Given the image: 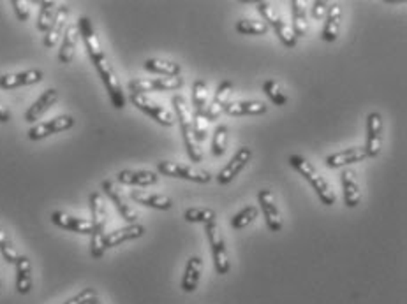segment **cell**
Wrapping results in <instances>:
<instances>
[{
	"instance_id": "1",
	"label": "cell",
	"mask_w": 407,
	"mask_h": 304,
	"mask_svg": "<svg viewBox=\"0 0 407 304\" xmlns=\"http://www.w3.org/2000/svg\"><path fill=\"white\" fill-rule=\"evenodd\" d=\"M78 30H80V37L83 39L85 48H87L88 56H90L92 63H94L95 71L101 76L102 85L106 87V92L110 95V101H112L115 109H124L126 107V95H124L122 85H120L119 78H117L115 69L110 63L108 56L102 51V46L99 42L98 34L94 30V25L88 16H81L78 20Z\"/></svg>"
},
{
	"instance_id": "2",
	"label": "cell",
	"mask_w": 407,
	"mask_h": 304,
	"mask_svg": "<svg viewBox=\"0 0 407 304\" xmlns=\"http://www.w3.org/2000/svg\"><path fill=\"white\" fill-rule=\"evenodd\" d=\"M175 111H177V121L180 125L182 135H184L185 150H187V155L192 162L199 164L203 160V150L201 145H198L194 138V128H192V113L191 107H189L187 101H185L184 95H175L171 99Z\"/></svg>"
},
{
	"instance_id": "3",
	"label": "cell",
	"mask_w": 407,
	"mask_h": 304,
	"mask_svg": "<svg viewBox=\"0 0 407 304\" xmlns=\"http://www.w3.org/2000/svg\"><path fill=\"white\" fill-rule=\"evenodd\" d=\"M289 166H291L293 169L298 171V173L302 174V176L305 178V180L309 181L310 185H312V188L316 190L317 197L321 199V202H323L324 206H334L335 201H337V197H335V192L331 190V187L328 185V181L324 180V178L321 176L319 173H317L316 167H314L312 164L309 162V160L303 159L302 155H291L289 157Z\"/></svg>"
},
{
	"instance_id": "4",
	"label": "cell",
	"mask_w": 407,
	"mask_h": 304,
	"mask_svg": "<svg viewBox=\"0 0 407 304\" xmlns=\"http://www.w3.org/2000/svg\"><path fill=\"white\" fill-rule=\"evenodd\" d=\"M258 11H259V14L263 16V21H265L269 27L273 28L275 34L278 35V39H281L282 44L288 46V48H295L296 42H298V39L295 37L291 27L285 23L284 18L281 16V13H278V11L273 7V4L259 2Z\"/></svg>"
},
{
	"instance_id": "5",
	"label": "cell",
	"mask_w": 407,
	"mask_h": 304,
	"mask_svg": "<svg viewBox=\"0 0 407 304\" xmlns=\"http://www.w3.org/2000/svg\"><path fill=\"white\" fill-rule=\"evenodd\" d=\"M205 232L210 246H212L213 267H216L217 274H228L230 273V257H228L226 243H224L223 232H220L217 220L208 221V224L205 225Z\"/></svg>"
},
{
	"instance_id": "6",
	"label": "cell",
	"mask_w": 407,
	"mask_h": 304,
	"mask_svg": "<svg viewBox=\"0 0 407 304\" xmlns=\"http://www.w3.org/2000/svg\"><path fill=\"white\" fill-rule=\"evenodd\" d=\"M157 171L163 176L170 178H180V180L194 181V183H208L212 180V174L208 171H201L198 167L187 166V164H178L170 162V160H160L157 162Z\"/></svg>"
},
{
	"instance_id": "7",
	"label": "cell",
	"mask_w": 407,
	"mask_h": 304,
	"mask_svg": "<svg viewBox=\"0 0 407 304\" xmlns=\"http://www.w3.org/2000/svg\"><path fill=\"white\" fill-rule=\"evenodd\" d=\"M184 87V78H136L129 81L131 94L146 95L148 92H171Z\"/></svg>"
},
{
	"instance_id": "8",
	"label": "cell",
	"mask_w": 407,
	"mask_h": 304,
	"mask_svg": "<svg viewBox=\"0 0 407 304\" xmlns=\"http://www.w3.org/2000/svg\"><path fill=\"white\" fill-rule=\"evenodd\" d=\"M131 102L134 107H138L139 111H143L145 114H148L150 118L157 121V123L164 125V127H171L175 125V114L170 109H166L164 106H160L159 102L152 101L148 95L141 94H131Z\"/></svg>"
},
{
	"instance_id": "9",
	"label": "cell",
	"mask_w": 407,
	"mask_h": 304,
	"mask_svg": "<svg viewBox=\"0 0 407 304\" xmlns=\"http://www.w3.org/2000/svg\"><path fill=\"white\" fill-rule=\"evenodd\" d=\"M74 125H76V120H74L71 114H60V116L52 118V120H46L42 121V123L34 125V127L27 132V135L30 141H41V139L48 138V135L69 130Z\"/></svg>"
},
{
	"instance_id": "10",
	"label": "cell",
	"mask_w": 407,
	"mask_h": 304,
	"mask_svg": "<svg viewBox=\"0 0 407 304\" xmlns=\"http://www.w3.org/2000/svg\"><path fill=\"white\" fill-rule=\"evenodd\" d=\"M251 160H252V150L249 148V146H242V148H238V152L235 153L233 159H231L230 162L223 167V171H220V173L216 176L217 183L219 185L231 183V181H233L235 178H237L238 174H240L242 171L247 167V164L251 162Z\"/></svg>"
},
{
	"instance_id": "11",
	"label": "cell",
	"mask_w": 407,
	"mask_h": 304,
	"mask_svg": "<svg viewBox=\"0 0 407 304\" xmlns=\"http://www.w3.org/2000/svg\"><path fill=\"white\" fill-rule=\"evenodd\" d=\"M381 146H383V118L377 111H372L367 116V145L363 148L369 159H374L381 153Z\"/></svg>"
},
{
	"instance_id": "12",
	"label": "cell",
	"mask_w": 407,
	"mask_h": 304,
	"mask_svg": "<svg viewBox=\"0 0 407 304\" xmlns=\"http://www.w3.org/2000/svg\"><path fill=\"white\" fill-rule=\"evenodd\" d=\"M101 187H102V192H105V194L110 197V201L115 204L120 217H122L126 221H129V224H138V213H136L134 207L127 202V199L124 197L122 190H120V188L117 187L112 180H105Z\"/></svg>"
},
{
	"instance_id": "13",
	"label": "cell",
	"mask_w": 407,
	"mask_h": 304,
	"mask_svg": "<svg viewBox=\"0 0 407 304\" xmlns=\"http://www.w3.org/2000/svg\"><path fill=\"white\" fill-rule=\"evenodd\" d=\"M231 92H233V81L224 80L223 83H220L219 87H217L216 95H213L212 101L208 102V107H206V111H205L206 120H208V121L219 120L220 114L224 113L226 106L230 104Z\"/></svg>"
},
{
	"instance_id": "14",
	"label": "cell",
	"mask_w": 407,
	"mask_h": 304,
	"mask_svg": "<svg viewBox=\"0 0 407 304\" xmlns=\"http://www.w3.org/2000/svg\"><path fill=\"white\" fill-rule=\"evenodd\" d=\"M258 201L261 204V211L265 214L266 225L271 232H278L282 229V217L281 211H278L277 201H275V195L271 194V190L269 188H263V190L258 192Z\"/></svg>"
},
{
	"instance_id": "15",
	"label": "cell",
	"mask_w": 407,
	"mask_h": 304,
	"mask_svg": "<svg viewBox=\"0 0 407 304\" xmlns=\"http://www.w3.org/2000/svg\"><path fill=\"white\" fill-rule=\"evenodd\" d=\"M45 73L41 69H28L23 73H14V74H2L0 76V88L2 90H14L20 87H30V85H37L42 81Z\"/></svg>"
},
{
	"instance_id": "16",
	"label": "cell",
	"mask_w": 407,
	"mask_h": 304,
	"mask_svg": "<svg viewBox=\"0 0 407 304\" xmlns=\"http://www.w3.org/2000/svg\"><path fill=\"white\" fill-rule=\"evenodd\" d=\"M88 204H90V214H92V227L94 232L92 236L94 238H102L106 236L105 229L108 224V211H106L105 199H102L101 192H92L90 197H88Z\"/></svg>"
},
{
	"instance_id": "17",
	"label": "cell",
	"mask_w": 407,
	"mask_h": 304,
	"mask_svg": "<svg viewBox=\"0 0 407 304\" xmlns=\"http://www.w3.org/2000/svg\"><path fill=\"white\" fill-rule=\"evenodd\" d=\"M59 101V90L57 88H48V90L42 92L39 95V99L25 111V121L28 123H35L37 120H41V116H45V113H48L53 106Z\"/></svg>"
},
{
	"instance_id": "18",
	"label": "cell",
	"mask_w": 407,
	"mask_h": 304,
	"mask_svg": "<svg viewBox=\"0 0 407 304\" xmlns=\"http://www.w3.org/2000/svg\"><path fill=\"white\" fill-rule=\"evenodd\" d=\"M52 221L57 225V227L66 229V231H71V232H76V234L92 236V232H94V227H92L90 220L73 217V214H67V213H64V211H53Z\"/></svg>"
},
{
	"instance_id": "19",
	"label": "cell",
	"mask_w": 407,
	"mask_h": 304,
	"mask_svg": "<svg viewBox=\"0 0 407 304\" xmlns=\"http://www.w3.org/2000/svg\"><path fill=\"white\" fill-rule=\"evenodd\" d=\"M369 159L367 155L365 148L363 146H353V148L342 150V152L331 153V155L326 157V166L331 167V169H338V167H346L351 166V164H358V162H365Z\"/></svg>"
},
{
	"instance_id": "20",
	"label": "cell",
	"mask_w": 407,
	"mask_h": 304,
	"mask_svg": "<svg viewBox=\"0 0 407 304\" xmlns=\"http://www.w3.org/2000/svg\"><path fill=\"white\" fill-rule=\"evenodd\" d=\"M143 234H145V227H143L141 224H129L126 225V227L108 232V234L105 236V248H115V246L124 245V243L141 238Z\"/></svg>"
},
{
	"instance_id": "21",
	"label": "cell",
	"mask_w": 407,
	"mask_h": 304,
	"mask_svg": "<svg viewBox=\"0 0 407 304\" xmlns=\"http://www.w3.org/2000/svg\"><path fill=\"white\" fill-rule=\"evenodd\" d=\"M69 13H71L69 6H59V9H57V14H55V20H53L52 27H49L48 32L45 34V41H42L45 48H55L59 39L62 37L64 32H66Z\"/></svg>"
},
{
	"instance_id": "22",
	"label": "cell",
	"mask_w": 407,
	"mask_h": 304,
	"mask_svg": "<svg viewBox=\"0 0 407 304\" xmlns=\"http://www.w3.org/2000/svg\"><path fill=\"white\" fill-rule=\"evenodd\" d=\"M160 176L153 171H129L124 169L117 174V181L120 185H129V187H150V185L159 183Z\"/></svg>"
},
{
	"instance_id": "23",
	"label": "cell",
	"mask_w": 407,
	"mask_h": 304,
	"mask_svg": "<svg viewBox=\"0 0 407 304\" xmlns=\"http://www.w3.org/2000/svg\"><path fill=\"white\" fill-rule=\"evenodd\" d=\"M78 39H80V30H78V23L67 25L66 32H64L62 44L59 49V62L60 63H71L74 55H76Z\"/></svg>"
},
{
	"instance_id": "24",
	"label": "cell",
	"mask_w": 407,
	"mask_h": 304,
	"mask_svg": "<svg viewBox=\"0 0 407 304\" xmlns=\"http://www.w3.org/2000/svg\"><path fill=\"white\" fill-rule=\"evenodd\" d=\"M201 271H203L201 257L198 255L189 257L184 278H182V291H184L185 294H192V292L198 288L199 280H201Z\"/></svg>"
},
{
	"instance_id": "25",
	"label": "cell",
	"mask_w": 407,
	"mask_h": 304,
	"mask_svg": "<svg viewBox=\"0 0 407 304\" xmlns=\"http://www.w3.org/2000/svg\"><path fill=\"white\" fill-rule=\"evenodd\" d=\"M342 190H344V202L348 207H356L362 201V190H360L356 173L353 169H344L341 174Z\"/></svg>"
},
{
	"instance_id": "26",
	"label": "cell",
	"mask_w": 407,
	"mask_h": 304,
	"mask_svg": "<svg viewBox=\"0 0 407 304\" xmlns=\"http://www.w3.org/2000/svg\"><path fill=\"white\" fill-rule=\"evenodd\" d=\"M16 292L21 296H27L32 291V262L27 255H18L16 262Z\"/></svg>"
},
{
	"instance_id": "27",
	"label": "cell",
	"mask_w": 407,
	"mask_h": 304,
	"mask_svg": "<svg viewBox=\"0 0 407 304\" xmlns=\"http://www.w3.org/2000/svg\"><path fill=\"white\" fill-rule=\"evenodd\" d=\"M341 21H342V9L338 4H330L326 18H324V27L321 32V37L326 42H334L338 39L341 34Z\"/></svg>"
},
{
	"instance_id": "28",
	"label": "cell",
	"mask_w": 407,
	"mask_h": 304,
	"mask_svg": "<svg viewBox=\"0 0 407 304\" xmlns=\"http://www.w3.org/2000/svg\"><path fill=\"white\" fill-rule=\"evenodd\" d=\"M129 197L133 199L136 204H141V206L153 207V209L167 211L173 207V201H171L170 195L164 194H148V192L143 190H131Z\"/></svg>"
},
{
	"instance_id": "29",
	"label": "cell",
	"mask_w": 407,
	"mask_h": 304,
	"mask_svg": "<svg viewBox=\"0 0 407 304\" xmlns=\"http://www.w3.org/2000/svg\"><path fill=\"white\" fill-rule=\"evenodd\" d=\"M269 111V106L259 101H238L230 102L224 109L230 116H256V114H265Z\"/></svg>"
},
{
	"instance_id": "30",
	"label": "cell",
	"mask_w": 407,
	"mask_h": 304,
	"mask_svg": "<svg viewBox=\"0 0 407 304\" xmlns=\"http://www.w3.org/2000/svg\"><path fill=\"white\" fill-rule=\"evenodd\" d=\"M291 18H293V25L291 30L295 34L296 39L303 37L307 35V30H309V21H307V9L303 6V2L300 0H291Z\"/></svg>"
},
{
	"instance_id": "31",
	"label": "cell",
	"mask_w": 407,
	"mask_h": 304,
	"mask_svg": "<svg viewBox=\"0 0 407 304\" xmlns=\"http://www.w3.org/2000/svg\"><path fill=\"white\" fill-rule=\"evenodd\" d=\"M148 73H155V74H164L166 78H177L180 76L182 73V66L177 62H171V60H164V59H148L145 63H143Z\"/></svg>"
},
{
	"instance_id": "32",
	"label": "cell",
	"mask_w": 407,
	"mask_h": 304,
	"mask_svg": "<svg viewBox=\"0 0 407 304\" xmlns=\"http://www.w3.org/2000/svg\"><path fill=\"white\" fill-rule=\"evenodd\" d=\"M210 92L208 85L205 80H196L192 85V114H205L206 107H208Z\"/></svg>"
},
{
	"instance_id": "33",
	"label": "cell",
	"mask_w": 407,
	"mask_h": 304,
	"mask_svg": "<svg viewBox=\"0 0 407 304\" xmlns=\"http://www.w3.org/2000/svg\"><path fill=\"white\" fill-rule=\"evenodd\" d=\"M57 9H59V4L53 2V0H45V2H39V14H37V30L46 34L48 28L52 27L53 20H55Z\"/></svg>"
},
{
	"instance_id": "34",
	"label": "cell",
	"mask_w": 407,
	"mask_h": 304,
	"mask_svg": "<svg viewBox=\"0 0 407 304\" xmlns=\"http://www.w3.org/2000/svg\"><path fill=\"white\" fill-rule=\"evenodd\" d=\"M237 32L245 35H266L270 27L263 20H240L237 21Z\"/></svg>"
},
{
	"instance_id": "35",
	"label": "cell",
	"mask_w": 407,
	"mask_h": 304,
	"mask_svg": "<svg viewBox=\"0 0 407 304\" xmlns=\"http://www.w3.org/2000/svg\"><path fill=\"white\" fill-rule=\"evenodd\" d=\"M185 220L189 224H208V221L217 220V213L210 207H191V209L185 211L184 214Z\"/></svg>"
},
{
	"instance_id": "36",
	"label": "cell",
	"mask_w": 407,
	"mask_h": 304,
	"mask_svg": "<svg viewBox=\"0 0 407 304\" xmlns=\"http://www.w3.org/2000/svg\"><path fill=\"white\" fill-rule=\"evenodd\" d=\"M258 207L256 206H247V207H244V209L240 211V213H237L235 214L233 218H231V227L233 229H245L247 225H251L252 221L258 218Z\"/></svg>"
},
{
	"instance_id": "37",
	"label": "cell",
	"mask_w": 407,
	"mask_h": 304,
	"mask_svg": "<svg viewBox=\"0 0 407 304\" xmlns=\"http://www.w3.org/2000/svg\"><path fill=\"white\" fill-rule=\"evenodd\" d=\"M263 90H265V94L269 95V99L275 104V106L282 107V106H285L289 101L288 95L282 92L281 85H278L275 80H266L265 83H263Z\"/></svg>"
},
{
	"instance_id": "38",
	"label": "cell",
	"mask_w": 407,
	"mask_h": 304,
	"mask_svg": "<svg viewBox=\"0 0 407 304\" xmlns=\"http://www.w3.org/2000/svg\"><path fill=\"white\" fill-rule=\"evenodd\" d=\"M228 146V125L220 123L217 125V128L213 130V139H212V153L216 157H223L226 153Z\"/></svg>"
},
{
	"instance_id": "39",
	"label": "cell",
	"mask_w": 407,
	"mask_h": 304,
	"mask_svg": "<svg viewBox=\"0 0 407 304\" xmlns=\"http://www.w3.org/2000/svg\"><path fill=\"white\" fill-rule=\"evenodd\" d=\"M0 255L9 264H14L18 259L16 248H14L13 241H11L9 236H7V232L2 227H0Z\"/></svg>"
},
{
	"instance_id": "40",
	"label": "cell",
	"mask_w": 407,
	"mask_h": 304,
	"mask_svg": "<svg viewBox=\"0 0 407 304\" xmlns=\"http://www.w3.org/2000/svg\"><path fill=\"white\" fill-rule=\"evenodd\" d=\"M192 128H194V138L198 145L208 139V120L205 114H192Z\"/></svg>"
},
{
	"instance_id": "41",
	"label": "cell",
	"mask_w": 407,
	"mask_h": 304,
	"mask_svg": "<svg viewBox=\"0 0 407 304\" xmlns=\"http://www.w3.org/2000/svg\"><path fill=\"white\" fill-rule=\"evenodd\" d=\"M94 299H98V291L95 288H83L74 298L67 299L64 304H90Z\"/></svg>"
},
{
	"instance_id": "42",
	"label": "cell",
	"mask_w": 407,
	"mask_h": 304,
	"mask_svg": "<svg viewBox=\"0 0 407 304\" xmlns=\"http://www.w3.org/2000/svg\"><path fill=\"white\" fill-rule=\"evenodd\" d=\"M11 6H13L14 14H16V18L20 21H27L28 18H30V7H28V4L25 2V0H13Z\"/></svg>"
},
{
	"instance_id": "43",
	"label": "cell",
	"mask_w": 407,
	"mask_h": 304,
	"mask_svg": "<svg viewBox=\"0 0 407 304\" xmlns=\"http://www.w3.org/2000/svg\"><path fill=\"white\" fill-rule=\"evenodd\" d=\"M328 9H330V2H326V0H316V2L312 4V18L314 20H324Z\"/></svg>"
},
{
	"instance_id": "44",
	"label": "cell",
	"mask_w": 407,
	"mask_h": 304,
	"mask_svg": "<svg viewBox=\"0 0 407 304\" xmlns=\"http://www.w3.org/2000/svg\"><path fill=\"white\" fill-rule=\"evenodd\" d=\"M11 120V113L2 102H0V123H7Z\"/></svg>"
},
{
	"instance_id": "45",
	"label": "cell",
	"mask_w": 407,
	"mask_h": 304,
	"mask_svg": "<svg viewBox=\"0 0 407 304\" xmlns=\"http://www.w3.org/2000/svg\"><path fill=\"white\" fill-rule=\"evenodd\" d=\"M90 304H102V303H101V301H99V298H98V299H94V301H92Z\"/></svg>"
},
{
	"instance_id": "46",
	"label": "cell",
	"mask_w": 407,
	"mask_h": 304,
	"mask_svg": "<svg viewBox=\"0 0 407 304\" xmlns=\"http://www.w3.org/2000/svg\"><path fill=\"white\" fill-rule=\"evenodd\" d=\"M0 288H2V281H0Z\"/></svg>"
}]
</instances>
